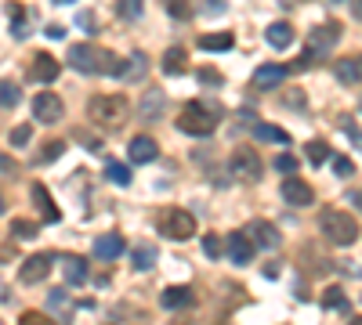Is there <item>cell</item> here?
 I'll return each instance as SVG.
<instances>
[{
	"label": "cell",
	"mask_w": 362,
	"mask_h": 325,
	"mask_svg": "<svg viewBox=\"0 0 362 325\" xmlns=\"http://www.w3.org/2000/svg\"><path fill=\"white\" fill-rule=\"evenodd\" d=\"M33 203H36V210H40V213H44V221H48V224H58V221H62V210L55 206L51 192H48L44 185H33Z\"/></svg>",
	"instance_id": "18"
},
{
	"label": "cell",
	"mask_w": 362,
	"mask_h": 325,
	"mask_svg": "<svg viewBox=\"0 0 362 325\" xmlns=\"http://www.w3.org/2000/svg\"><path fill=\"white\" fill-rule=\"evenodd\" d=\"M116 15H120V18H138V15H141V0H120Z\"/></svg>",
	"instance_id": "36"
},
{
	"label": "cell",
	"mask_w": 362,
	"mask_h": 325,
	"mask_svg": "<svg viewBox=\"0 0 362 325\" xmlns=\"http://www.w3.org/2000/svg\"><path fill=\"white\" fill-rule=\"evenodd\" d=\"M105 178H109L113 185H120V188H127V185H131V166L109 159V163H105Z\"/></svg>",
	"instance_id": "30"
},
{
	"label": "cell",
	"mask_w": 362,
	"mask_h": 325,
	"mask_svg": "<svg viewBox=\"0 0 362 325\" xmlns=\"http://www.w3.org/2000/svg\"><path fill=\"white\" fill-rule=\"evenodd\" d=\"M283 76H286V65H275V62L258 65V69H253V87H258V91H272V87L283 83Z\"/></svg>",
	"instance_id": "16"
},
{
	"label": "cell",
	"mask_w": 362,
	"mask_h": 325,
	"mask_svg": "<svg viewBox=\"0 0 362 325\" xmlns=\"http://www.w3.org/2000/svg\"><path fill=\"white\" fill-rule=\"evenodd\" d=\"M145 73H148V58H145V51H134L127 62H120V65H116V73H113V76H120V80H127V83H141V80H145Z\"/></svg>",
	"instance_id": "12"
},
{
	"label": "cell",
	"mask_w": 362,
	"mask_h": 325,
	"mask_svg": "<svg viewBox=\"0 0 362 325\" xmlns=\"http://www.w3.org/2000/svg\"><path fill=\"white\" fill-rule=\"evenodd\" d=\"M265 278H279V264H265Z\"/></svg>",
	"instance_id": "46"
},
{
	"label": "cell",
	"mask_w": 362,
	"mask_h": 325,
	"mask_svg": "<svg viewBox=\"0 0 362 325\" xmlns=\"http://www.w3.org/2000/svg\"><path fill=\"white\" fill-rule=\"evenodd\" d=\"M153 264H156V246L141 243V246L131 250V268L134 271H153Z\"/></svg>",
	"instance_id": "24"
},
{
	"label": "cell",
	"mask_w": 362,
	"mask_h": 325,
	"mask_svg": "<svg viewBox=\"0 0 362 325\" xmlns=\"http://www.w3.org/2000/svg\"><path fill=\"white\" fill-rule=\"evenodd\" d=\"M265 40H268V48L286 51L293 43V26H290V22H272V26L265 29Z\"/></svg>",
	"instance_id": "20"
},
{
	"label": "cell",
	"mask_w": 362,
	"mask_h": 325,
	"mask_svg": "<svg viewBox=\"0 0 362 325\" xmlns=\"http://www.w3.org/2000/svg\"><path fill=\"white\" fill-rule=\"evenodd\" d=\"M246 235H250L253 250H279L283 246V235L275 231V224H268V221H253L246 228Z\"/></svg>",
	"instance_id": "9"
},
{
	"label": "cell",
	"mask_w": 362,
	"mask_h": 325,
	"mask_svg": "<svg viewBox=\"0 0 362 325\" xmlns=\"http://www.w3.org/2000/svg\"><path fill=\"white\" fill-rule=\"evenodd\" d=\"M348 325H362V318H351V322H348Z\"/></svg>",
	"instance_id": "50"
},
{
	"label": "cell",
	"mask_w": 362,
	"mask_h": 325,
	"mask_svg": "<svg viewBox=\"0 0 362 325\" xmlns=\"http://www.w3.org/2000/svg\"><path fill=\"white\" fill-rule=\"evenodd\" d=\"M4 173H15V159L0 152V178H4Z\"/></svg>",
	"instance_id": "44"
},
{
	"label": "cell",
	"mask_w": 362,
	"mask_h": 325,
	"mask_svg": "<svg viewBox=\"0 0 362 325\" xmlns=\"http://www.w3.org/2000/svg\"><path fill=\"white\" fill-rule=\"evenodd\" d=\"M170 325H193V322H188V318H178V322H170Z\"/></svg>",
	"instance_id": "49"
},
{
	"label": "cell",
	"mask_w": 362,
	"mask_h": 325,
	"mask_svg": "<svg viewBox=\"0 0 362 325\" xmlns=\"http://www.w3.org/2000/svg\"><path fill=\"white\" fill-rule=\"evenodd\" d=\"M131 116V101L123 94H95L88 101V120L98 127V130H120Z\"/></svg>",
	"instance_id": "1"
},
{
	"label": "cell",
	"mask_w": 362,
	"mask_h": 325,
	"mask_svg": "<svg viewBox=\"0 0 362 325\" xmlns=\"http://www.w3.org/2000/svg\"><path fill=\"white\" fill-rule=\"evenodd\" d=\"M232 43H236L232 33H207L200 36V51H232Z\"/></svg>",
	"instance_id": "25"
},
{
	"label": "cell",
	"mask_w": 362,
	"mask_h": 325,
	"mask_svg": "<svg viewBox=\"0 0 362 325\" xmlns=\"http://www.w3.org/2000/svg\"><path fill=\"white\" fill-rule=\"evenodd\" d=\"M69 65L76 73H83V76H95V73H109L113 76L120 58L113 51L95 48V43H73V48H69Z\"/></svg>",
	"instance_id": "2"
},
{
	"label": "cell",
	"mask_w": 362,
	"mask_h": 325,
	"mask_svg": "<svg viewBox=\"0 0 362 325\" xmlns=\"http://www.w3.org/2000/svg\"><path fill=\"white\" fill-rule=\"evenodd\" d=\"M196 76H200L203 87H221V73L218 69H207V65H203V69H196Z\"/></svg>",
	"instance_id": "38"
},
{
	"label": "cell",
	"mask_w": 362,
	"mask_h": 325,
	"mask_svg": "<svg viewBox=\"0 0 362 325\" xmlns=\"http://www.w3.org/2000/svg\"><path fill=\"white\" fill-rule=\"evenodd\" d=\"M51 264H55V257L51 253H33L22 260V268H18V278L26 282V286H36V282H44L51 275Z\"/></svg>",
	"instance_id": "7"
},
{
	"label": "cell",
	"mask_w": 362,
	"mask_h": 325,
	"mask_svg": "<svg viewBox=\"0 0 362 325\" xmlns=\"http://www.w3.org/2000/svg\"><path fill=\"white\" fill-rule=\"evenodd\" d=\"M58 62L51 58V55H33V69H29V76L33 80H40V83H55L58 80Z\"/></svg>",
	"instance_id": "19"
},
{
	"label": "cell",
	"mask_w": 362,
	"mask_h": 325,
	"mask_svg": "<svg viewBox=\"0 0 362 325\" xmlns=\"http://www.w3.org/2000/svg\"><path fill=\"white\" fill-rule=\"evenodd\" d=\"M333 76L344 87H358L362 83V55H348L333 62Z\"/></svg>",
	"instance_id": "11"
},
{
	"label": "cell",
	"mask_w": 362,
	"mask_h": 325,
	"mask_svg": "<svg viewBox=\"0 0 362 325\" xmlns=\"http://www.w3.org/2000/svg\"><path fill=\"white\" fill-rule=\"evenodd\" d=\"M160 303H163L167 311H178V308H188V303H193V289H188V286H170V289H163Z\"/></svg>",
	"instance_id": "22"
},
{
	"label": "cell",
	"mask_w": 362,
	"mask_h": 325,
	"mask_svg": "<svg viewBox=\"0 0 362 325\" xmlns=\"http://www.w3.org/2000/svg\"><path fill=\"white\" fill-rule=\"evenodd\" d=\"M163 8L174 15V18H188L193 15V8H188V0H163Z\"/></svg>",
	"instance_id": "37"
},
{
	"label": "cell",
	"mask_w": 362,
	"mask_h": 325,
	"mask_svg": "<svg viewBox=\"0 0 362 325\" xmlns=\"http://www.w3.org/2000/svg\"><path fill=\"white\" fill-rule=\"evenodd\" d=\"M138 113H141V120H156L163 113V91H148L138 105Z\"/></svg>",
	"instance_id": "26"
},
{
	"label": "cell",
	"mask_w": 362,
	"mask_h": 325,
	"mask_svg": "<svg viewBox=\"0 0 362 325\" xmlns=\"http://www.w3.org/2000/svg\"><path fill=\"white\" fill-rule=\"evenodd\" d=\"M305 156H308V163H312V166H323V163L333 156V152H330V145H326V141H308V145H305Z\"/></svg>",
	"instance_id": "31"
},
{
	"label": "cell",
	"mask_w": 362,
	"mask_h": 325,
	"mask_svg": "<svg viewBox=\"0 0 362 325\" xmlns=\"http://www.w3.org/2000/svg\"><path fill=\"white\" fill-rule=\"evenodd\" d=\"M253 134H258V141H279V145H286L290 141V134L286 130H279V127H272V123H253Z\"/></svg>",
	"instance_id": "29"
},
{
	"label": "cell",
	"mask_w": 362,
	"mask_h": 325,
	"mask_svg": "<svg viewBox=\"0 0 362 325\" xmlns=\"http://www.w3.org/2000/svg\"><path fill=\"white\" fill-rule=\"evenodd\" d=\"M228 170H232V178H236L239 185H258L265 178V166H261V156L253 148H236L232 152V159H228Z\"/></svg>",
	"instance_id": "6"
},
{
	"label": "cell",
	"mask_w": 362,
	"mask_h": 325,
	"mask_svg": "<svg viewBox=\"0 0 362 325\" xmlns=\"http://www.w3.org/2000/svg\"><path fill=\"white\" fill-rule=\"evenodd\" d=\"M358 108H362V101H358Z\"/></svg>",
	"instance_id": "53"
},
{
	"label": "cell",
	"mask_w": 362,
	"mask_h": 325,
	"mask_svg": "<svg viewBox=\"0 0 362 325\" xmlns=\"http://www.w3.org/2000/svg\"><path fill=\"white\" fill-rule=\"evenodd\" d=\"M76 26H80L83 33H95V15H91V11H80V15H76Z\"/></svg>",
	"instance_id": "43"
},
{
	"label": "cell",
	"mask_w": 362,
	"mask_h": 325,
	"mask_svg": "<svg viewBox=\"0 0 362 325\" xmlns=\"http://www.w3.org/2000/svg\"><path fill=\"white\" fill-rule=\"evenodd\" d=\"M11 11V33H22L26 29V8H8Z\"/></svg>",
	"instance_id": "40"
},
{
	"label": "cell",
	"mask_w": 362,
	"mask_h": 325,
	"mask_svg": "<svg viewBox=\"0 0 362 325\" xmlns=\"http://www.w3.org/2000/svg\"><path fill=\"white\" fill-rule=\"evenodd\" d=\"M33 116H36L40 123H58L62 116H66V105H62V98H58L55 91H40V94L33 98Z\"/></svg>",
	"instance_id": "8"
},
{
	"label": "cell",
	"mask_w": 362,
	"mask_h": 325,
	"mask_svg": "<svg viewBox=\"0 0 362 325\" xmlns=\"http://www.w3.org/2000/svg\"><path fill=\"white\" fill-rule=\"evenodd\" d=\"M29 138H33V127L29 123H18L11 134H8V141L15 145V148H22V145H29Z\"/></svg>",
	"instance_id": "34"
},
{
	"label": "cell",
	"mask_w": 362,
	"mask_h": 325,
	"mask_svg": "<svg viewBox=\"0 0 362 325\" xmlns=\"http://www.w3.org/2000/svg\"><path fill=\"white\" fill-rule=\"evenodd\" d=\"M218 120H221V108L207 105V101H188L178 116V130H185L193 138H207V134H214Z\"/></svg>",
	"instance_id": "3"
},
{
	"label": "cell",
	"mask_w": 362,
	"mask_h": 325,
	"mask_svg": "<svg viewBox=\"0 0 362 325\" xmlns=\"http://www.w3.org/2000/svg\"><path fill=\"white\" fill-rule=\"evenodd\" d=\"M319 228H323V235H326V243H333V246H351V243H358V221L351 213H344V210H323V217H319Z\"/></svg>",
	"instance_id": "4"
},
{
	"label": "cell",
	"mask_w": 362,
	"mask_h": 325,
	"mask_svg": "<svg viewBox=\"0 0 362 325\" xmlns=\"http://www.w3.org/2000/svg\"><path fill=\"white\" fill-rule=\"evenodd\" d=\"M48 36H55V40H58V36H66V29H62V26H48Z\"/></svg>",
	"instance_id": "47"
},
{
	"label": "cell",
	"mask_w": 362,
	"mask_h": 325,
	"mask_svg": "<svg viewBox=\"0 0 362 325\" xmlns=\"http://www.w3.org/2000/svg\"><path fill=\"white\" fill-rule=\"evenodd\" d=\"M163 73H170V76H181V73H188V51L185 48H170L167 55H163Z\"/></svg>",
	"instance_id": "23"
},
{
	"label": "cell",
	"mask_w": 362,
	"mask_h": 325,
	"mask_svg": "<svg viewBox=\"0 0 362 325\" xmlns=\"http://www.w3.org/2000/svg\"><path fill=\"white\" fill-rule=\"evenodd\" d=\"M123 250H127V243H123L116 231L95 238V257H98V260H116V257H123Z\"/></svg>",
	"instance_id": "17"
},
{
	"label": "cell",
	"mask_w": 362,
	"mask_h": 325,
	"mask_svg": "<svg viewBox=\"0 0 362 325\" xmlns=\"http://www.w3.org/2000/svg\"><path fill=\"white\" fill-rule=\"evenodd\" d=\"M62 268H66V282L69 286H83V282H88L91 275H88V260L83 257H62Z\"/></svg>",
	"instance_id": "21"
},
{
	"label": "cell",
	"mask_w": 362,
	"mask_h": 325,
	"mask_svg": "<svg viewBox=\"0 0 362 325\" xmlns=\"http://www.w3.org/2000/svg\"><path fill=\"white\" fill-rule=\"evenodd\" d=\"M22 325H48V322H40L36 315H26V318H22Z\"/></svg>",
	"instance_id": "48"
},
{
	"label": "cell",
	"mask_w": 362,
	"mask_h": 325,
	"mask_svg": "<svg viewBox=\"0 0 362 325\" xmlns=\"http://www.w3.org/2000/svg\"><path fill=\"white\" fill-rule=\"evenodd\" d=\"M55 4H73V0H55Z\"/></svg>",
	"instance_id": "51"
},
{
	"label": "cell",
	"mask_w": 362,
	"mask_h": 325,
	"mask_svg": "<svg viewBox=\"0 0 362 325\" xmlns=\"http://www.w3.org/2000/svg\"><path fill=\"white\" fill-rule=\"evenodd\" d=\"M275 170H279V173H286V178H290V173L297 170V159H293V156H279V159H275Z\"/></svg>",
	"instance_id": "42"
},
{
	"label": "cell",
	"mask_w": 362,
	"mask_h": 325,
	"mask_svg": "<svg viewBox=\"0 0 362 325\" xmlns=\"http://www.w3.org/2000/svg\"><path fill=\"white\" fill-rule=\"evenodd\" d=\"M225 11V0H207V15H221Z\"/></svg>",
	"instance_id": "45"
},
{
	"label": "cell",
	"mask_w": 362,
	"mask_h": 325,
	"mask_svg": "<svg viewBox=\"0 0 362 325\" xmlns=\"http://www.w3.org/2000/svg\"><path fill=\"white\" fill-rule=\"evenodd\" d=\"M323 308H326V311H348V296H344V289H340V286H330V289L323 293Z\"/></svg>",
	"instance_id": "32"
},
{
	"label": "cell",
	"mask_w": 362,
	"mask_h": 325,
	"mask_svg": "<svg viewBox=\"0 0 362 325\" xmlns=\"http://www.w3.org/2000/svg\"><path fill=\"white\" fill-rule=\"evenodd\" d=\"M283 199H286L290 206H312V203H315V192H312V185L297 181L293 173H290L286 185H283Z\"/></svg>",
	"instance_id": "14"
},
{
	"label": "cell",
	"mask_w": 362,
	"mask_h": 325,
	"mask_svg": "<svg viewBox=\"0 0 362 325\" xmlns=\"http://www.w3.org/2000/svg\"><path fill=\"white\" fill-rule=\"evenodd\" d=\"M62 152H66V141H51V145H48L44 152H40V156H36L33 163H36V166H44V163H55V159L62 156Z\"/></svg>",
	"instance_id": "33"
},
{
	"label": "cell",
	"mask_w": 362,
	"mask_h": 325,
	"mask_svg": "<svg viewBox=\"0 0 362 325\" xmlns=\"http://www.w3.org/2000/svg\"><path fill=\"white\" fill-rule=\"evenodd\" d=\"M0 213H4V199H0Z\"/></svg>",
	"instance_id": "52"
},
{
	"label": "cell",
	"mask_w": 362,
	"mask_h": 325,
	"mask_svg": "<svg viewBox=\"0 0 362 325\" xmlns=\"http://www.w3.org/2000/svg\"><path fill=\"white\" fill-rule=\"evenodd\" d=\"M48 308L58 315V318H69L73 315V303H69V293L66 289H51L48 293Z\"/></svg>",
	"instance_id": "27"
},
{
	"label": "cell",
	"mask_w": 362,
	"mask_h": 325,
	"mask_svg": "<svg viewBox=\"0 0 362 325\" xmlns=\"http://www.w3.org/2000/svg\"><path fill=\"white\" fill-rule=\"evenodd\" d=\"M127 156H131V163H153L160 156V145L148 134H138V138H131V145H127Z\"/></svg>",
	"instance_id": "15"
},
{
	"label": "cell",
	"mask_w": 362,
	"mask_h": 325,
	"mask_svg": "<svg viewBox=\"0 0 362 325\" xmlns=\"http://www.w3.org/2000/svg\"><path fill=\"white\" fill-rule=\"evenodd\" d=\"M221 250H225V238H218V235H203V253H207L210 260H218Z\"/></svg>",
	"instance_id": "35"
},
{
	"label": "cell",
	"mask_w": 362,
	"mask_h": 325,
	"mask_svg": "<svg viewBox=\"0 0 362 325\" xmlns=\"http://www.w3.org/2000/svg\"><path fill=\"white\" fill-rule=\"evenodd\" d=\"M333 173H337V178H351V173H355V163L344 159V156H333Z\"/></svg>",
	"instance_id": "39"
},
{
	"label": "cell",
	"mask_w": 362,
	"mask_h": 325,
	"mask_svg": "<svg viewBox=\"0 0 362 325\" xmlns=\"http://www.w3.org/2000/svg\"><path fill=\"white\" fill-rule=\"evenodd\" d=\"M156 231H160L163 238L185 243V238L196 235V217L188 213V210H181V206H167V210H160V217H156Z\"/></svg>",
	"instance_id": "5"
},
{
	"label": "cell",
	"mask_w": 362,
	"mask_h": 325,
	"mask_svg": "<svg viewBox=\"0 0 362 325\" xmlns=\"http://www.w3.org/2000/svg\"><path fill=\"white\" fill-rule=\"evenodd\" d=\"M225 250H228V257H232V264H239V268H246L250 260H253V243H250L246 231H232V235L225 238Z\"/></svg>",
	"instance_id": "10"
},
{
	"label": "cell",
	"mask_w": 362,
	"mask_h": 325,
	"mask_svg": "<svg viewBox=\"0 0 362 325\" xmlns=\"http://www.w3.org/2000/svg\"><path fill=\"white\" fill-rule=\"evenodd\" d=\"M337 36H340V26L337 22H323L319 29H312V55L315 58H323L333 43H337Z\"/></svg>",
	"instance_id": "13"
},
{
	"label": "cell",
	"mask_w": 362,
	"mask_h": 325,
	"mask_svg": "<svg viewBox=\"0 0 362 325\" xmlns=\"http://www.w3.org/2000/svg\"><path fill=\"white\" fill-rule=\"evenodd\" d=\"M11 235H18V238H33V235H36V224H29V221H15V224H11Z\"/></svg>",
	"instance_id": "41"
},
{
	"label": "cell",
	"mask_w": 362,
	"mask_h": 325,
	"mask_svg": "<svg viewBox=\"0 0 362 325\" xmlns=\"http://www.w3.org/2000/svg\"><path fill=\"white\" fill-rule=\"evenodd\" d=\"M22 101V87L15 80H0V108H15Z\"/></svg>",
	"instance_id": "28"
}]
</instances>
